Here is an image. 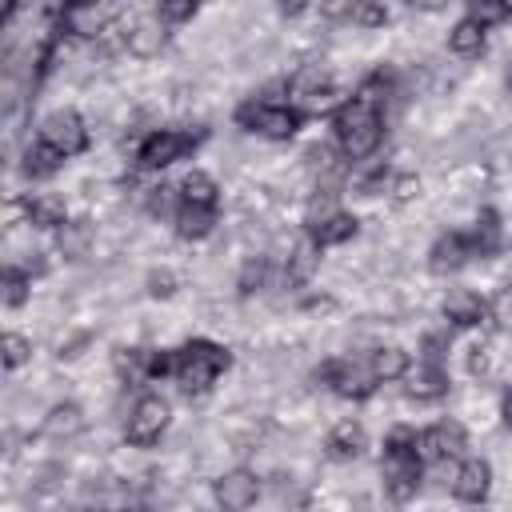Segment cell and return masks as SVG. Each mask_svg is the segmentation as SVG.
<instances>
[{
  "label": "cell",
  "instance_id": "6da1fadb",
  "mask_svg": "<svg viewBox=\"0 0 512 512\" xmlns=\"http://www.w3.org/2000/svg\"><path fill=\"white\" fill-rule=\"evenodd\" d=\"M380 104H384V96H380V76H372V80H364V88H360L352 100H344V104L336 108L332 124H336V140H340V148H344L348 160H368V156L380 148V140H384Z\"/></svg>",
  "mask_w": 512,
  "mask_h": 512
},
{
  "label": "cell",
  "instance_id": "7a4b0ae2",
  "mask_svg": "<svg viewBox=\"0 0 512 512\" xmlns=\"http://www.w3.org/2000/svg\"><path fill=\"white\" fill-rule=\"evenodd\" d=\"M380 476H384V492H388V500L404 504V500L416 496L420 476H424V460H420V452H416V432L396 428V432L384 440Z\"/></svg>",
  "mask_w": 512,
  "mask_h": 512
},
{
  "label": "cell",
  "instance_id": "3957f363",
  "mask_svg": "<svg viewBox=\"0 0 512 512\" xmlns=\"http://www.w3.org/2000/svg\"><path fill=\"white\" fill-rule=\"evenodd\" d=\"M232 368V352L212 344V340H188L184 348H176V380L184 392H208L220 372Z\"/></svg>",
  "mask_w": 512,
  "mask_h": 512
},
{
  "label": "cell",
  "instance_id": "277c9868",
  "mask_svg": "<svg viewBox=\"0 0 512 512\" xmlns=\"http://www.w3.org/2000/svg\"><path fill=\"white\" fill-rule=\"evenodd\" d=\"M236 120L248 128V132H260L268 140H288L296 136L304 112L300 108H288V104H268V100H248L236 108Z\"/></svg>",
  "mask_w": 512,
  "mask_h": 512
},
{
  "label": "cell",
  "instance_id": "5b68a950",
  "mask_svg": "<svg viewBox=\"0 0 512 512\" xmlns=\"http://www.w3.org/2000/svg\"><path fill=\"white\" fill-rule=\"evenodd\" d=\"M168 416H172V408H168V400H164V396H156V392L140 396V400L132 404V412H128L124 440H128L132 448H152V444L164 436Z\"/></svg>",
  "mask_w": 512,
  "mask_h": 512
},
{
  "label": "cell",
  "instance_id": "8992f818",
  "mask_svg": "<svg viewBox=\"0 0 512 512\" xmlns=\"http://www.w3.org/2000/svg\"><path fill=\"white\" fill-rule=\"evenodd\" d=\"M316 380L320 384H328L336 396H344V400H364V396H372L376 392V376H372V368L368 364H356V360H324L320 368H316Z\"/></svg>",
  "mask_w": 512,
  "mask_h": 512
},
{
  "label": "cell",
  "instance_id": "52a82bcc",
  "mask_svg": "<svg viewBox=\"0 0 512 512\" xmlns=\"http://www.w3.org/2000/svg\"><path fill=\"white\" fill-rule=\"evenodd\" d=\"M40 140L52 144V148L68 160V156H80V152L88 148V128H84L80 112L60 108V112H52V116L40 124Z\"/></svg>",
  "mask_w": 512,
  "mask_h": 512
},
{
  "label": "cell",
  "instance_id": "ba28073f",
  "mask_svg": "<svg viewBox=\"0 0 512 512\" xmlns=\"http://www.w3.org/2000/svg\"><path fill=\"white\" fill-rule=\"evenodd\" d=\"M192 148H196V136H192V132L160 128V132H152V136L140 140L136 160H140V168H168V164H176V160H180L184 152H192Z\"/></svg>",
  "mask_w": 512,
  "mask_h": 512
},
{
  "label": "cell",
  "instance_id": "9c48e42d",
  "mask_svg": "<svg viewBox=\"0 0 512 512\" xmlns=\"http://www.w3.org/2000/svg\"><path fill=\"white\" fill-rule=\"evenodd\" d=\"M212 496H216L220 508L244 512V508H252V504L260 500V480H256V472H248V468H232V472H224V476L212 484Z\"/></svg>",
  "mask_w": 512,
  "mask_h": 512
},
{
  "label": "cell",
  "instance_id": "30bf717a",
  "mask_svg": "<svg viewBox=\"0 0 512 512\" xmlns=\"http://www.w3.org/2000/svg\"><path fill=\"white\" fill-rule=\"evenodd\" d=\"M416 452H420L424 464L456 460L464 452V428L460 424H432V428L416 432Z\"/></svg>",
  "mask_w": 512,
  "mask_h": 512
},
{
  "label": "cell",
  "instance_id": "8fae6325",
  "mask_svg": "<svg viewBox=\"0 0 512 512\" xmlns=\"http://www.w3.org/2000/svg\"><path fill=\"white\" fill-rule=\"evenodd\" d=\"M476 256V244H472V232H444L432 252H428V268L436 276H448V272H460L468 260Z\"/></svg>",
  "mask_w": 512,
  "mask_h": 512
},
{
  "label": "cell",
  "instance_id": "7c38bea8",
  "mask_svg": "<svg viewBox=\"0 0 512 512\" xmlns=\"http://www.w3.org/2000/svg\"><path fill=\"white\" fill-rule=\"evenodd\" d=\"M488 488H492V468H488V460H464V464L456 468V476H452V496H456L460 504H480V500L488 496Z\"/></svg>",
  "mask_w": 512,
  "mask_h": 512
},
{
  "label": "cell",
  "instance_id": "4fadbf2b",
  "mask_svg": "<svg viewBox=\"0 0 512 512\" xmlns=\"http://www.w3.org/2000/svg\"><path fill=\"white\" fill-rule=\"evenodd\" d=\"M404 392L412 400H440L448 392V372L440 368V360H424L404 372Z\"/></svg>",
  "mask_w": 512,
  "mask_h": 512
},
{
  "label": "cell",
  "instance_id": "5bb4252c",
  "mask_svg": "<svg viewBox=\"0 0 512 512\" xmlns=\"http://www.w3.org/2000/svg\"><path fill=\"white\" fill-rule=\"evenodd\" d=\"M444 320L456 324V328H476V324L488 320V304L472 288H452L444 296Z\"/></svg>",
  "mask_w": 512,
  "mask_h": 512
},
{
  "label": "cell",
  "instance_id": "9a60e30c",
  "mask_svg": "<svg viewBox=\"0 0 512 512\" xmlns=\"http://www.w3.org/2000/svg\"><path fill=\"white\" fill-rule=\"evenodd\" d=\"M308 236L320 244V248H332V244H344V240H352L356 236V216H348V212H324L320 220H308Z\"/></svg>",
  "mask_w": 512,
  "mask_h": 512
},
{
  "label": "cell",
  "instance_id": "2e32d148",
  "mask_svg": "<svg viewBox=\"0 0 512 512\" xmlns=\"http://www.w3.org/2000/svg\"><path fill=\"white\" fill-rule=\"evenodd\" d=\"M60 24H64V32L92 40V36H100V32H104V12H100V4H96V0H84V4H64Z\"/></svg>",
  "mask_w": 512,
  "mask_h": 512
},
{
  "label": "cell",
  "instance_id": "e0dca14e",
  "mask_svg": "<svg viewBox=\"0 0 512 512\" xmlns=\"http://www.w3.org/2000/svg\"><path fill=\"white\" fill-rule=\"evenodd\" d=\"M324 448H328L332 460H356V456L368 448V436H364V428H360L356 420H340V424L328 432Z\"/></svg>",
  "mask_w": 512,
  "mask_h": 512
},
{
  "label": "cell",
  "instance_id": "ac0fdd59",
  "mask_svg": "<svg viewBox=\"0 0 512 512\" xmlns=\"http://www.w3.org/2000/svg\"><path fill=\"white\" fill-rule=\"evenodd\" d=\"M124 44H128V52L140 56V60L156 56V52L164 48V24H160V16H144V20H136V24L128 28V36H124Z\"/></svg>",
  "mask_w": 512,
  "mask_h": 512
},
{
  "label": "cell",
  "instance_id": "d6986e66",
  "mask_svg": "<svg viewBox=\"0 0 512 512\" xmlns=\"http://www.w3.org/2000/svg\"><path fill=\"white\" fill-rule=\"evenodd\" d=\"M216 228V208H200V204H184L176 208V236L180 240H204Z\"/></svg>",
  "mask_w": 512,
  "mask_h": 512
},
{
  "label": "cell",
  "instance_id": "ffe728a7",
  "mask_svg": "<svg viewBox=\"0 0 512 512\" xmlns=\"http://www.w3.org/2000/svg\"><path fill=\"white\" fill-rule=\"evenodd\" d=\"M28 220L36 228H60L68 224V208H64V196H52V192H40L28 200Z\"/></svg>",
  "mask_w": 512,
  "mask_h": 512
},
{
  "label": "cell",
  "instance_id": "44dd1931",
  "mask_svg": "<svg viewBox=\"0 0 512 512\" xmlns=\"http://www.w3.org/2000/svg\"><path fill=\"white\" fill-rule=\"evenodd\" d=\"M368 368H372L376 380H404V372L412 368V360H408L404 348L388 344V348H376V352L368 356Z\"/></svg>",
  "mask_w": 512,
  "mask_h": 512
},
{
  "label": "cell",
  "instance_id": "7402d4cb",
  "mask_svg": "<svg viewBox=\"0 0 512 512\" xmlns=\"http://www.w3.org/2000/svg\"><path fill=\"white\" fill-rule=\"evenodd\" d=\"M80 428H84L80 404H56V408L44 416V436H52V440H72Z\"/></svg>",
  "mask_w": 512,
  "mask_h": 512
},
{
  "label": "cell",
  "instance_id": "603a6c76",
  "mask_svg": "<svg viewBox=\"0 0 512 512\" xmlns=\"http://www.w3.org/2000/svg\"><path fill=\"white\" fill-rule=\"evenodd\" d=\"M216 196H220V188H216V180L208 176V172H200V168H192L184 180H180V200L184 204H200V208H216Z\"/></svg>",
  "mask_w": 512,
  "mask_h": 512
},
{
  "label": "cell",
  "instance_id": "cb8c5ba5",
  "mask_svg": "<svg viewBox=\"0 0 512 512\" xmlns=\"http://www.w3.org/2000/svg\"><path fill=\"white\" fill-rule=\"evenodd\" d=\"M448 48H452L456 56H476V52L484 48V28H480L472 16L456 20L452 32H448Z\"/></svg>",
  "mask_w": 512,
  "mask_h": 512
},
{
  "label": "cell",
  "instance_id": "d4e9b609",
  "mask_svg": "<svg viewBox=\"0 0 512 512\" xmlns=\"http://www.w3.org/2000/svg\"><path fill=\"white\" fill-rule=\"evenodd\" d=\"M60 160H64V156H60L52 144L36 140V144L24 152V172H28V176H52V172L60 168Z\"/></svg>",
  "mask_w": 512,
  "mask_h": 512
},
{
  "label": "cell",
  "instance_id": "484cf974",
  "mask_svg": "<svg viewBox=\"0 0 512 512\" xmlns=\"http://www.w3.org/2000/svg\"><path fill=\"white\" fill-rule=\"evenodd\" d=\"M316 248H320V244H316L312 236L296 244V252L288 256V272H284V276H288V284H304V280L312 276V268H316Z\"/></svg>",
  "mask_w": 512,
  "mask_h": 512
},
{
  "label": "cell",
  "instance_id": "4316f807",
  "mask_svg": "<svg viewBox=\"0 0 512 512\" xmlns=\"http://www.w3.org/2000/svg\"><path fill=\"white\" fill-rule=\"evenodd\" d=\"M468 4V16L480 24V28H496L512 16V4L508 0H464Z\"/></svg>",
  "mask_w": 512,
  "mask_h": 512
},
{
  "label": "cell",
  "instance_id": "83f0119b",
  "mask_svg": "<svg viewBox=\"0 0 512 512\" xmlns=\"http://www.w3.org/2000/svg\"><path fill=\"white\" fill-rule=\"evenodd\" d=\"M88 240H92V228L84 220H72V224H60V252L80 260L88 252Z\"/></svg>",
  "mask_w": 512,
  "mask_h": 512
},
{
  "label": "cell",
  "instance_id": "f1b7e54d",
  "mask_svg": "<svg viewBox=\"0 0 512 512\" xmlns=\"http://www.w3.org/2000/svg\"><path fill=\"white\" fill-rule=\"evenodd\" d=\"M32 292V276L20 272V268H4V304L8 308H20Z\"/></svg>",
  "mask_w": 512,
  "mask_h": 512
},
{
  "label": "cell",
  "instance_id": "f546056e",
  "mask_svg": "<svg viewBox=\"0 0 512 512\" xmlns=\"http://www.w3.org/2000/svg\"><path fill=\"white\" fill-rule=\"evenodd\" d=\"M348 20H352L356 28H384V24H388V8H384L380 0H356Z\"/></svg>",
  "mask_w": 512,
  "mask_h": 512
},
{
  "label": "cell",
  "instance_id": "4dcf8cb0",
  "mask_svg": "<svg viewBox=\"0 0 512 512\" xmlns=\"http://www.w3.org/2000/svg\"><path fill=\"white\" fill-rule=\"evenodd\" d=\"M28 356H32V340L20 336V332H8V336H4V368L12 372V368H20Z\"/></svg>",
  "mask_w": 512,
  "mask_h": 512
},
{
  "label": "cell",
  "instance_id": "1f68e13d",
  "mask_svg": "<svg viewBox=\"0 0 512 512\" xmlns=\"http://www.w3.org/2000/svg\"><path fill=\"white\" fill-rule=\"evenodd\" d=\"M156 8H160V20H168V24H184V20L196 16L200 0H156Z\"/></svg>",
  "mask_w": 512,
  "mask_h": 512
},
{
  "label": "cell",
  "instance_id": "d6a6232c",
  "mask_svg": "<svg viewBox=\"0 0 512 512\" xmlns=\"http://www.w3.org/2000/svg\"><path fill=\"white\" fill-rule=\"evenodd\" d=\"M264 276H268V264L264 260H248L244 272H240V296H252L264 288Z\"/></svg>",
  "mask_w": 512,
  "mask_h": 512
},
{
  "label": "cell",
  "instance_id": "836d02e7",
  "mask_svg": "<svg viewBox=\"0 0 512 512\" xmlns=\"http://www.w3.org/2000/svg\"><path fill=\"white\" fill-rule=\"evenodd\" d=\"M176 292V276L172 272H152L148 276V296H172Z\"/></svg>",
  "mask_w": 512,
  "mask_h": 512
},
{
  "label": "cell",
  "instance_id": "e575fe53",
  "mask_svg": "<svg viewBox=\"0 0 512 512\" xmlns=\"http://www.w3.org/2000/svg\"><path fill=\"white\" fill-rule=\"evenodd\" d=\"M356 0H320V16L324 20H348Z\"/></svg>",
  "mask_w": 512,
  "mask_h": 512
},
{
  "label": "cell",
  "instance_id": "d590c367",
  "mask_svg": "<svg viewBox=\"0 0 512 512\" xmlns=\"http://www.w3.org/2000/svg\"><path fill=\"white\" fill-rule=\"evenodd\" d=\"M416 192H420V180H416V176H400V180H396V192H392V196H396V200H412Z\"/></svg>",
  "mask_w": 512,
  "mask_h": 512
},
{
  "label": "cell",
  "instance_id": "8d00e7d4",
  "mask_svg": "<svg viewBox=\"0 0 512 512\" xmlns=\"http://www.w3.org/2000/svg\"><path fill=\"white\" fill-rule=\"evenodd\" d=\"M304 8H308V0H280V12L284 16H300Z\"/></svg>",
  "mask_w": 512,
  "mask_h": 512
},
{
  "label": "cell",
  "instance_id": "74e56055",
  "mask_svg": "<svg viewBox=\"0 0 512 512\" xmlns=\"http://www.w3.org/2000/svg\"><path fill=\"white\" fill-rule=\"evenodd\" d=\"M496 312H500V320H508V324H512V292H504V296H500Z\"/></svg>",
  "mask_w": 512,
  "mask_h": 512
},
{
  "label": "cell",
  "instance_id": "f35d334b",
  "mask_svg": "<svg viewBox=\"0 0 512 512\" xmlns=\"http://www.w3.org/2000/svg\"><path fill=\"white\" fill-rule=\"evenodd\" d=\"M408 4H412V8H428V12H432V8H444L448 0H408Z\"/></svg>",
  "mask_w": 512,
  "mask_h": 512
},
{
  "label": "cell",
  "instance_id": "ab89813d",
  "mask_svg": "<svg viewBox=\"0 0 512 512\" xmlns=\"http://www.w3.org/2000/svg\"><path fill=\"white\" fill-rule=\"evenodd\" d=\"M500 412H504V424H508V428H512V388H508V392H504V408H500Z\"/></svg>",
  "mask_w": 512,
  "mask_h": 512
},
{
  "label": "cell",
  "instance_id": "60d3db41",
  "mask_svg": "<svg viewBox=\"0 0 512 512\" xmlns=\"http://www.w3.org/2000/svg\"><path fill=\"white\" fill-rule=\"evenodd\" d=\"M508 84H512V72H508Z\"/></svg>",
  "mask_w": 512,
  "mask_h": 512
},
{
  "label": "cell",
  "instance_id": "b9f144b4",
  "mask_svg": "<svg viewBox=\"0 0 512 512\" xmlns=\"http://www.w3.org/2000/svg\"><path fill=\"white\" fill-rule=\"evenodd\" d=\"M508 4H512V0H508Z\"/></svg>",
  "mask_w": 512,
  "mask_h": 512
}]
</instances>
